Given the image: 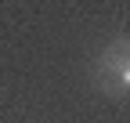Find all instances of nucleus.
<instances>
[{
  "instance_id": "1",
  "label": "nucleus",
  "mask_w": 130,
  "mask_h": 123,
  "mask_svg": "<svg viewBox=\"0 0 130 123\" xmlns=\"http://www.w3.org/2000/svg\"><path fill=\"white\" fill-rule=\"evenodd\" d=\"M101 72H108V80H116V83H112V90H116V94H126V83H130L126 43H112V47L105 51V58H101Z\"/></svg>"
}]
</instances>
